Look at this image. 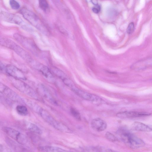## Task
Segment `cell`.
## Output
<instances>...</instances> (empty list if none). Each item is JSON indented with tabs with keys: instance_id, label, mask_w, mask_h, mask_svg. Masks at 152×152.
Masks as SVG:
<instances>
[{
	"instance_id": "obj_4",
	"label": "cell",
	"mask_w": 152,
	"mask_h": 152,
	"mask_svg": "<svg viewBox=\"0 0 152 152\" xmlns=\"http://www.w3.org/2000/svg\"><path fill=\"white\" fill-rule=\"evenodd\" d=\"M7 48L13 51L29 64L34 60L27 52L11 39L9 42Z\"/></svg>"
},
{
	"instance_id": "obj_21",
	"label": "cell",
	"mask_w": 152,
	"mask_h": 152,
	"mask_svg": "<svg viewBox=\"0 0 152 152\" xmlns=\"http://www.w3.org/2000/svg\"><path fill=\"white\" fill-rule=\"evenodd\" d=\"M16 110L20 115L25 116L28 114V110L27 107L23 105H18L16 106Z\"/></svg>"
},
{
	"instance_id": "obj_11",
	"label": "cell",
	"mask_w": 152,
	"mask_h": 152,
	"mask_svg": "<svg viewBox=\"0 0 152 152\" xmlns=\"http://www.w3.org/2000/svg\"><path fill=\"white\" fill-rule=\"evenodd\" d=\"M20 12L23 18L32 25L37 28H40L38 18L33 12L26 9L23 8Z\"/></svg>"
},
{
	"instance_id": "obj_16",
	"label": "cell",
	"mask_w": 152,
	"mask_h": 152,
	"mask_svg": "<svg viewBox=\"0 0 152 152\" xmlns=\"http://www.w3.org/2000/svg\"><path fill=\"white\" fill-rule=\"evenodd\" d=\"M131 129L133 130L149 132L151 131V128L149 126L142 123L135 122L131 126Z\"/></svg>"
},
{
	"instance_id": "obj_2",
	"label": "cell",
	"mask_w": 152,
	"mask_h": 152,
	"mask_svg": "<svg viewBox=\"0 0 152 152\" xmlns=\"http://www.w3.org/2000/svg\"><path fill=\"white\" fill-rule=\"evenodd\" d=\"M41 116L47 123L56 129L66 132H72L71 130L64 124L55 120L46 111L41 107L38 111Z\"/></svg>"
},
{
	"instance_id": "obj_24",
	"label": "cell",
	"mask_w": 152,
	"mask_h": 152,
	"mask_svg": "<svg viewBox=\"0 0 152 152\" xmlns=\"http://www.w3.org/2000/svg\"><path fill=\"white\" fill-rule=\"evenodd\" d=\"M70 112L73 117L79 121L81 120V117L80 113L75 109L71 108L70 109Z\"/></svg>"
},
{
	"instance_id": "obj_19",
	"label": "cell",
	"mask_w": 152,
	"mask_h": 152,
	"mask_svg": "<svg viewBox=\"0 0 152 152\" xmlns=\"http://www.w3.org/2000/svg\"><path fill=\"white\" fill-rule=\"evenodd\" d=\"M25 126L27 129L32 132L39 134L42 133V130L34 124L27 122L26 123Z\"/></svg>"
},
{
	"instance_id": "obj_14",
	"label": "cell",
	"mask_w": 152,
	"mask_h": 152,
	"mask_svg": "<svg viewBox=\"0 0 152 152\" xmlns=\"http://www.w3.org/2000/svg\"><path fill=\"white\" fill-rule=\"evenodd\" d=\"M34 68L39 71L46 78L51 79L53 77V75L50 69L45 66L37 62Z\"/></svg>"
},
{
	"instance_id": "obj_22",
	"label": "cell",
	"mask_w": 152,
	"mask_h": 152,
	"mask_svg": "<svg viewBox=\"0 0 152 152\" xmlns=\"http://www.w3.org/2000/svg\"><path fill=\"white\" fill-rule=\"evenodd\" d=\"M39 6L44 11L47 12L49 9L48 4L46 0H38Z\"/></svg>"
},
{
	"instance_id": "obj_6",
	"label": "cell",
	"mask_w": 152,
	"mask_h": 152,
	"mask_svg": "<svg viewBox=\"0 0 152 152\" xmlns=\"http://www.w3.org/2000/svg\"><path fill=\"white\" fill-rule=\"evenodd\" d=\"M13 37L15 40L23 47L33 53H36L37 48L31 39L18 33L14 34Z\"/></svg>"
},
{
	"instance_id": "obj_20",
	"label": "cell",
	"mask_w": 152,
	"mask_h": 152,
	"mask_svg": "<svg viewBox=\"0 0 152 152\" xmlns=\"http://www.w3.org/2000/svg\"><path fill=\"white\" fill-rule=\"evenodd\" d=\"M151 60L150 58H147L138 62L134 65L136 66L135 68L139 69L145 68L147 66L150 65Z\"/></svg>"
},
{
	"instance_id": "obj_26",
	"label": "cell",
	"mask_w": 152,
	"mask_h": 152,
	"mask_svg": "<svg viewBox=\"0 0 152 152\" xmlns=\"http://www.w3.org/2000/svg\"><path fill=\"white\" fill-rule=\"evenodd\" d=\"M134 29V25L133 22L130 23L127 27V32L128 34H129L132 33Z\"/></svg>"
},
{
	"instance_id": "obj_29",
	"label": "cell",
	"mask_w": 152,
	"mask_h": 152,
	"mask_svg": "<svg viewBox=\"0 0 152 152\" xmlns=\"http://www.w3.org/2000/svg\"><path fill=\"white\" fill-rule=\"evenodd\" d=\"M92 3L95 5L98 4L97 0H91Z\"/></svg>"
},
{
	"instance_id": "obj_10",
	"label": "cell",
	"mask_w": 152,
	"mask_h": 152,
	"mask_svg": "<svg viewBox=\"0 0 152 152\" xmlns=\"http://www.w3.org/2000/svg\"><path fill=\"white\" fill-rule=\"evenodd\" d=\"M5 73L10 77L17 79L26 80V77L23 72L15 66L10 64L5 65Z\"/></svg>"
},
{
	"instance_id": "obj_8",
	"label": "cell",
	"mask_w": 152,
	"mask_h": 152,
	"mask_svg": "<svg viewBox=\"0 0 152 152\" xmlns=\"http://www.w3.org/2000/svg\"><path fill=\"white\" fill-rule=\"evenodd\" d=\"M0 93L13 102L24 103L23 99L11 89L1 82Z\"/></svg>"
},
{
	"instance_id": "obj_23",
	"label": "cell",
	"mask_w": 152,
	"mask_h": 152,
	"mask_svg": "<svg viewBox=\"0 0 152 152\" xmlns=\"http://www.w3.org/2000/svg\"><path fill=\"white\" fill-rule=\"evenodd\" d=\"M106 138L109 141L112 142H115L118 141L117 138L113 134L107 132L105 134Z\"/></svg>"
},
{
	"instance_id": "obj_1",
	"label": "cell",
	"mask_w": 152,
	"mask_h": 152,
	"mask_svg": "<svg viewBox=\"0 0 152 152\" xmlns=\"http://www.w3.org/2000/svg\"><path fill=\"white\" fill-rule=\"evenodd\" d=\"M118 133L123 142L132 149L138 148L144 146V142L131 132L124 129L119 130Z\"/></svg>"
},
{
	"instance_id": "obj_5",
	"label": "cell",
	"mask_w": 152,
	"mask_h": 152,
	"mask_svg": "<svg viewBox=\"0 0 152 152\" xmlns=\"http://www.w3.org/2000/svg\"><path fill=\"white\" fill-rule=\"evenodd\" d=\"M2 129L10 137L21 145H24L27 143L28 140L26 137L18 130L6 126L3 127Z\"/></svg>"
},
{
	"instance_id": "obj_18",
	"label": "cell",
	"mask_w": 152,
	"mask_h": 152,
	"mask_svg": "<svg viewBox=\"0 0 152 152\" xmlns=\"http://www.w3.org/2000/svg\"><path fill=\"white\" fill-rule=\"evenodd\" d=\"M6 141L8 146L14 150L19 151L23 150L20 145L8 137L6 138Z\"/></svg>"
},
{
	"instance_id": "obj_25",
	"label": "cell",
	"mask_w": 152,
	"mask_h": 152,
	"mask_svg": "<svg viewBox=\"0 0 152 152\" xmlns=\"http://www.w3.org/2000/svg\"><path fill=\"white\" fill-rule=\"evenodd\" d=\"M9 3L11 8L14 10H18L20 8L19 3L15 0H10Z\"/></svg>"
},
{
	"instance_id": "obj_28",
	"label": "cell",
	"mask_w": 152,
	"mask_h": 152,
	"mask_svg": "<svg viewBox=\"0 0 152 152\" xmlns=\"http://www.w3.org/2000/svg\"><path fill=\"white\" fill-rule=\"evenodd\" d=\"M95 6V7L92 8V11L95 13H98L100 11V7L98 4Z\"/></svg>"
},
{
	"instance_id": "obj_15",
	"label": "cell",
	"mask_w": 152,
	"mask_h": 152,
	"mask_svg": "<svg viewBox=\"0 0 152 152\" xmlns=\"http://www.w3.org/2000/svg\"><path fill=\"white\" fill-rule=\"evenodd\" d=\"M38 90L39 92L48 102L53 104H56V102L44 85L39 84L38 86Z\"/></svg>"
},
{
	"instance_id": "obj_30",
	"label": "cell",
	"mask_w": 152,
	"mask_h": 152,
	"mask_svg": "<svg viewBox=\"0 0 152 152\" xmlns=\"http://www.w3.org/2000/svg\"><path fill=\"white\" fill-rule=\"evenodd\" d=\"M4 150L3 146L0 143V151H2Z\"/></svg>"
},
{
	"instance_id": "obj_12",
	"label": "cell",
	"mask_w": 152,
	"mask_h": 152,
	"mask_svg": "<svg viewBox=\"0 0 152 152\" xmlns=\"http://www.w3.org/2000/svg\"><path fill=\"white\" fill-rule=\"evenodd\" d=\"M151 114L150 113L145 112L126 111L118 113L116 115L119 118H126L148 116Z\"/></svg>"
},
{
	"instance_id": "obj_27",
	"label": "cell",
	"mask_w": 152,
	"mask_h": 152,
	"mask_svg": "<svg viewBox=\"0 0 152 152\" xmlns=\"http://www.w3.org/2000/svg\"><path fill=\"white\" fill-rule=\"evenodd\" d=\"M0 73H6L5 65L1 61H0Z\"/></svg>"
},
{
	"instance_id": "obj_9",
	"label": "cell",
	"mask_w": 152,
	"mask_h": 152,
	"mask_svg": "<svg viewBox=\"0 0 152 152\" xmlns=\"http://www.w3.org/2000/svg\"><path fill=\"white\" fill-rule=\"evenodd\" d=\"M70 88L77 95L85 100L96 103H100L102 101V99L98 96L80 90L75 87L74 85Z\"/></svg>"
},
{
	"instance_id": "obj_17",
	"label": "cell",
	"mask_w": 152,
	"mask_h": 152,
	"mask_svg": "<svg viewBox=\"0 0 152 152\" xmlns=\"http://www.w3.org/2000/svg\"><path fill=\"white\" fill-rule=\"evenodd\" d=\"M38 150L40 151L48 152H64L67 151L59 147L49 146L39 147Z\"/></svg>"
},
{
	"instance_id": "obj_7",
	"label": "cell",
	"mask_w": 152,
	"mask_h": 152,
	"mask_svg": "<svg viewBox=\"0 0 152 152\" xmlns=\"http://www.w3.org/2000/svg\"><path fill=\"white\" fill-rule=\"evenodd\" d=\"M0 15L5 21L20 25L24 29L29 31L31 28L23 24L22 19L18 16L5 12H1Z\"/></svg>"
},
{
	"instance_id": "obj_3",
	"label": "cell",
	"mask_w": 152,
	"mask_h": 152,
	"mask_svg": "<svg viewBox=\"0 0 152 152\" xmlns=\"http://www.w3.org/2000/svg\"><path fill=\"white\" fill-rule=\"evenodd\" d=\"M10 80L12 85L19 91L33 99H38V97L36 92L23 80L11 77Z\"/></svg>"
},
{
	"instance_id": "obj_13",
	"label": "cell",
	"mask_w": 152,
	"mask_h": 152,
	"mask_svg": "<svg viewBox=\"0 0 152 152\" xmlns=\"http://www.w3.org/2000/svg\"><path fill=\"white\" fill-rule=\"evenodd\" d=\"M91 126L94 130L97 132L104 131L107 126L105 122L99 118H96L93 119L91 122Z\"/></svg>"
}]
</instances>
